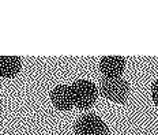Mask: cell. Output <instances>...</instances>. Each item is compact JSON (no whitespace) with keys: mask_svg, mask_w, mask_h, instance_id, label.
Segmentation results:
<instances>
[{"mask_svg":"<svg viewBox=\"0 0 158 135\" xmlns=\"http://www.w3.org/2000/svg\"><path fill=\"white\" fill-rule=\"evenodd\" d=\"M74 107L79 109H90L95 104L98 97V89L93 82L87 79H78L71 85Z\"/></svg>","mask_w":158,"mask_h":135,"instance_id":"cell-1","label":"cell"},{"mask_svg":"<svg viewBox=\"0 0 158 135\" xmlns=\"http://www.w3.org/2000/svg\"><path fill=\"white\" fill-rule=\"evenodd\" d=\"M100 93L117 104H124L130 95V83L123 78H102Z\"/></svg>","mask_w":158,"mask_h":135,"instance_id":"cell-2","label":"cell"},{"mask_svg":"<svg viewBox=\"0 0 158 135\" xmlns=\"http://www.w3.org/2000/svg\"><path fill=\"white\" fill-rule=\"evenodd\" d=\"M75 135H108V126L100 116L86 113L75 121Z\"/></svg>","mask_w":158,"mask_h":135,"instance_id":"cell-3","label":"cell"},{"mask_svg":"<svg viewBox=\"0 0 158 135\" xmlns=\"http://www.w3.org/2000/svg\"><path fill=\"white\" fill-rule=\"evenodd\" d=\"M126 68L123 56H104L100 60V71L104 78H120Z\"/></svg>","mask_w":158,"mask_h":135,"instance_id":"cell-4","label":"cell"},{"mask_svg":"<svg viewBox=\"0 0 158 135\" xmlns=\"http://www.w3.org/2000/svg\"><path fill=\"white\" fill-rule=\"evenodd\" d=\"M49 97H51V101L55 105V108L59 111H70L74 107L70 85H57V86H55L49 93Z\"/></svg>","mask_w":158,"mask_h":135,"instance_id":"cell-5","label":"cell"},{"mask_svg":"<svg viewBox=\"0 0 158 135\" xmlns=\"http://www.w3.org/2000/svg\"><path fill=\"white\" fill-rule=\"evenodd\" d=\"M22 70V59L19 56H0V77L15 78Z\"/></svg>","mask_w":158,"mask_h":135,"instance_id":"cell-6","label":"cell"},{"mask_svg":"<svg viewBox=\"0 0 158 135\" xmlns=\"http://www.w3.org/2000/svg\"><path fill=\"white\" fill-rule=\"evenodd\" d=\"M151 97H153L154 104L158 107V79L154 82L153 86H151Z\"/></svg>","mask_w":158,"mask_h":135,"instance_id":"cell-7","label":"cell"}]
</instances>
